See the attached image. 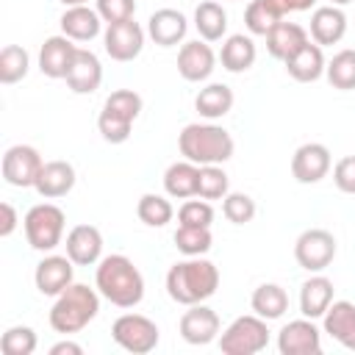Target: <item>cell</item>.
<instances>
[{
  "label": "cell",
  "instance_id": "ab89813d",
  "mask_svg": "<svg viewBox=\"0 0 355 355\" xmlns=\"http://www.w3.org/2000/svg\"><path fill=\"white\" fill-rule=\"evenodd\" d=\"M222 214L233 225H247L255 216V200L244 191H227L222 200Z\"/></svg>",
  "mask_w": 355,
  "mask_h": 355
},
{
  "label": "cell",
  "instance_id": "6da1fadb",
  "mask_svg": "<svg viewBox=\"0 0 355 355\" xmlns=\"http://www.w3.org/2000/svg\"><path fill=\"white\" fill-rule=\"evenodd\" d=\"M94 286L116 308H136L144 300V277L128 255H105L97 261Z\"/></svg>",
  "mask_w": 355,
  "mask_h": 355
},
{
  "label": "cell",
  "instance_id": "f35d334b",
  "mask_svg": "<svg viewBox=\"0 0 355 355\" xmlns=\"http://www.w3.org/2000/svg\"><path fill=\"white\" fill-rule=\"evenodd\" d=\"M39 338L33 333V327H25V324H17V327H8L0 338V349L3 355H33Z\"/></svg>",
  "mask_w": 355,
  "mask_h": 355
},
{
  "label": "cell",
  "instance_id": "30bf717a",
  "mask_svg": "<svg viewBox=\"0 0 355 355\" xmlns=\"http://www.w3.org/2000/svg\"><path fill=\"white\" fill-rule=\"evenodd\" d=\"M277 349L280 355H319L322 333L313 324V319H294L283 324V330L277 333Z\"/></svg>",
  "mask_w": 355,
  "mask_h": 355
},
{
  "label": "cell",
  "instance_id": "f1b7e54d",
  "mask_svg": "<svg viewBox=\"0 0 355 355\" xmlns=\"http://www.w3.org/2000/svg\"><path fill=\"white\" fill-rule=\"evenodd\" d=\"M233 89L227 83H208L205 89L197 92L194 97V108L200 111V116L205 119H222L225 114H230L233 108Z\"/></svg>",
  "mask_w": 355,
  "mask_h": 355
},
{
  "label": "cell",
  "instance_id": "8d00e7d4",
  "mask_svg": "<svg viewBox=\"0 0 355 355\" xmlns=\"http://www.w3.org/2000/svg\"><path fill=\"white\" fill-rule=\"evenodd\" d=\"M225 194H227V172L219 164L200 166L197 197H202V200H225Z\"/></svg>",
  "mask_w": 355,
  "mask_h": 355
},
{
  "label": "cell",
  "instance_id": "bcb514c9",
  "mask_svg": "<svg viewBox=\"0 0 355 355\" xmlns=\"http://www.w3.org/2000/svg\"><path fill=\"white\" fill-rule=\"evenodd\" d=\"M0 214H3V219H0V236L6 239V236H11L14 227H17V211H14L11 202H3V205H0Z\"/></svg>",
  "mask_w": 355,
  "mask_h": 355
},
{
  "label": "cell",
  "instance_id": "ffe728a7",
  "mask_svg": "<svg viewBox=\"0 0 355 355\" xmlns=\"http://www.w3.org/2000/svg\"><path fill=\"white\" fill-rule=\"evenodd\" d=\"M39 197L44 200H58V197H67L72 189H75V166L69 161H47L36 178V186Z\"/></svg>",
  "mask_w": 355,
  "mask_h": 355
},
{
  "label": "cell",
  "instance_id": "f546056e",
  "mask_svg": "<svg viewBox=\"0 0 355 355\" xmlns=\"http://www.w3.org/2000/svg\"><path fill=\"white\" fill-rule=\"evenodd\" d=\"M194 28L202 42H219L227 31V11L216 0H202L194 8Z\"/></svg>",
  "mask_w": 355,
  "mask_h": 355
},
{
  "label": "cell",
  "instance_id": "f6af8a7d",
  "mask_svg": "<svg viewBox=\"0 0 355 355\" xmlns=\"http://www.w3.org/2000/svg\"><path fill=\"white\" fill-rule=\"evenodd\" d=\"M280 17H286V14H294V11H308V8H313V3L316 0H266Z\"/></svg>",
  "mask_w": 355,
  "mask_h": 355
},
{
  "label": "cell",
  "instance_id": "7dc6e473",
  "mask_svg": "<svg viewBox=\"0 0 355 355\" xmlns=\"http://www.w3.org/2000/svg\"><path fill=\"white\" fill-rule=\"evenodd\" d=\"M50 355H83V347L75 344V341H69V338H64V341H58V344L50 347Z\"/></svg>",
  "mask_w": 355,
  "mask_h": 355
},
{
  "label": "cell",
  "instance_id": "8fae6325",
  "mask_svg": "<svg viewBox=\"0 0 355 355\" xmlns=\"http://www.w3.org/2000/svg\"><path fill=\"white\" fill-rule=\"evenodd\" d=\"M103 47L114 61H133L144 47V31L139 22H111L103 33Z\"/></svg>",
  "mask_w": 355,
  "mask_h": 355
},
{
  "label": "cell",
  "instance_id": "836d02e7",
  "mask_svg": "<svg viewBox=\"0 0 355 355\" xmlns=\"http://www.w3.org/2000/svg\"><path fill=\"white\" fill-rule=\"evenodd\" d=\"M324 75H327L333 89H341V92L355 89V50H338L327 61Z\"/></svg>",
  "mask_w": 355,
  "mask_h": 355
},
{
  "label": "cell",
  "instance_id": "ba28073f",
  "mask_svg": "<svg viewBox=\"0 0 355 355\" xmlns=\"http://www.w3.org/2000/svg\"><path fill=\"white\" fill-rule=\"evenodd\" d=\"M294 258L308 272H322L336 258V236L324 227H311L297 236L294 241Z\"/></svg>",
  "mask_w": 355,
  "mask_h": 355
},
{
  "label": "cell",
  "instance_id": "681fc988",
  "mask_svg": "<svg viewBox=\"0 0 355 355\" xmlns=\"http://www.w3.org/2000/svg\"><path fill=\"white\" fill-rule=\"evenodd\" d=\"M347 3H352V0H330V6H347Z\"/></svg>",
  "mask_w": 355,
  "mask_h": 355
},
{
  "label": "cell",
  "instance_id": "277c9868",
  "mask_svg": "<svg viewBox=\"0 0 355 355\" xmlns=\"http://www.w3.org/2000/svg\"><path fill=\"white\" fill-rule=\"evenodd\" d=\"M100 311V291L89 288L86 283H72L67 286L53 308H50V327L61 336H72L80 333Z\"/></svg>",
  "mask_w": 355,
  "mask_h": 355
},
{
  "label": "cell",
  "instance_id": "52a82bcc",
  "mask_svg": "<svg viewBox=\"0 0 355 355\" xmlns=\"http://www.w3.org/2000/svg\"><path fill=\"white\" fill-rule=\"evenodd\" d=\"M114 341L133 355H147L158 347V324L141 313H122L111 324Z\"/></svg>",
  "mask_w": 355,
  "mask_h": 355
},
{
  "label": "cell",
  "instance_id": "e0dca14e",
  "mask_svg": "<svg viewBox=\"0 0 355 355\" xmlns=\"http://www.w3.org/2000/svg\"><path fill=\"white\" fill-rule=\"evenodd\" d=\"M75 53H78V47H75L72 39L64 36V33L44 39V44H42V50H39V69H42V75H47V78H53V80L67 78Z\"/></svg>",
  "mask_w": 355,
  "mask_h": 355
},
{
  "label": "cell",
  "instance_id": "44dd1931",
  "mask_svg": "<svg viewBox=\"0 0 355 355\" xmlns=\"http://www.w3.org/2000/svg\"><path fill=\"white\" fill-rule=\"evenodd\" d=\"M347 33V14L341 6H319L311 14V39L316 44H338Z\"/></svg>",
  "mask_w": 355,
  "mask_h": 355
},
{
  "label": "cell",
  "instance_id": "603a6c76",
  "mask_svg": "<svg viewBox=\"0 0 355 355\" xmlns=\"http://www.w3.org/2000/svg\"><path fill=\"white\" fill-rule=\"evenodd\" d=\"M324 333L336 338L341 347L355 349V305L347 300H333L324 311Z\"/></svg>",
  "mask_w": 355,
  "mask_h": 355
},
{
  "label": "cell",
  "instance_id": "9c48e42d",
  "mask_svg": "<svg viewBox=\"0 0 355 355\" xmlns=\"http://www.w3.org/2000/svg\"><path fill=\"white\" fill-rule=\"evenodd\" d=\"M42 166H44V161H42V155H39L36 147H31V144H14L3 155V180L8 186H17V189L36 186V178H39Z\"/></svg>",
  "mask_w": 355,
  "mask_h": 355
},
{
  "label": "cell",
  "instance_id": "d590c367",
  "mask_svg": "<svg viewBox=\"0 0 355 355\" xmlns=\"http://www.w3.org/2000/svg\"><path fill=\"white\" fill-rule=\"evenodd\" d=\"M283 17L266 3V0H252L247 8H244V25L252 36H266Z\"/></svg>",
  "mask_w": 355,
  "mask_h": 355
},
{
  "label": "cell",
  "instance_id": "8992f818",
  "mask_svg": "<svg viewBox=\"0 0 355 355\" xmlns=\"http://www.w3.org/2000/svg\"><path fill=\"white\" fill-rule=\"evenodd\" d=\"M266 344H269V327L266 319H261L258 313L233 319L219 336V349L225 355H255L266 349Z\"/></svg>",
  "mask_w": 355,
  "mask_h": 355
},
{
  "label": "cell",
  "instance_id": "5bb4252c",
  "mask_svg": "<svg viewBox=\"0 0 355 355\" xmlns=\"http://www.w3.org/2000/svg\"><path fill=\"white\" fill-rule=\"evenodd\" d=\"M214 69H216V55H214L211 44L197 39V42H186L178 50V72L183 80H189V83L208 80Z\"/></svg>",
  "mask_w": 355,
  "mask_h": 355
},
{
  "label": "cell",
  "instance_id": "5b68a950",
  "mask_svg": "<svg viewBox=\"0 0 355 355\" xmlns=\"http://www.w3.org/2000/svg\"><path fill=\"white\" fill-rule=\"evenodd\" d=\"M64 225H67V216L58 205L53 202H39L33 205L25 219H22V227H25V239L33 250L39 252H50L61 244L64 239Z\"/></svg>",
  "mask_w": 355,
  "mask_h": 355
},
{
  "label": "cell",
  "instance_id": "d6a6232c",
  "mask_svg": "<svg viewBox=\"0 0 355 355\" xmlns=\"http://www.w3.org/2000/svg\"><path fill=\"white\" fill-rule=\"evenodd\" d=\"M214 244V236H211V227H194V225H178L175 230V247L186 255V258H194V255H205Z\"/></svg>",
  "mask_w": 355,
  "mask_h": 355
},
{
  "label": "cell",
  "instance_id": "d4e9b609",
  "mask_svg": "<svg viewBox=\"0 0 355 355\" xmlns=\"http://www.w3.org/2000/svg\"><path fill=\"white\" fill-rule=\"evenodd\" d=\"M286 64V72L294 78V80H300V83H313V80H319L322 75H324V67H327V61H324V53H322V44H316V42H308L302 50H297L288 61H283Z\"/></svg>",
  "mask_w": 355,
  "mask_h": 355
},
{
  "label": "cell",
  "instance_id": "cb8c5ba5",
  "mask_svg": "<svg viewBox=\"0 0 355 355\" xmlns=\"http://www.w3.org/2000/svg\"><path fill=\"white\" fill-rule=\"evenodd\" d=\"M61 33L69 36L72 42H92L97 33H100V25H103V17L97 14V8H89V6H72L61 14Z\"/></svg>",
  "mask_w": 355,
  "mask_h": 355
},
{
  "label": "cell",
  "instance_id": "b9f144b4",
  "mask_svg": "<svg viewBox=\"0 0 355 355\" xmlns=\"http://www.w3.org/2000/svg\"><path fill=\"white\" fill-rule=\"evenodd\" d=\"M178 222L180 225H194V227H211L214 222V208L208 200H186L178 211Z\"/></svg>",
  "mask_w": 355,
  "mask_h": 355
},
{
  "label": "cell",
  "instance_id": "c3c4849f",
  "mask_svg": "<svg viewBox=\"0 0 355 355\" xmlns=\"http://www.w3.org/2000/svg\"><path fill=\"white\" fill-rule=\"evenodd\" d=\"M58 3H61L64 8H72V6H86L89 0H58Z\"/></svg>",
  "mask_w": 355,
  "mask_h": 355
},
{
  "label": "cell",
  "instance_id": "74e56055",
  "mask_svg": "<svg viewBox=\"0 0 355 355\" xmlns=\"http://www.w3.org/2000/svg\"><path fill=\"white\" fill-rule=\"evenodd\" d=\"M130 128H133V119H128V116H122V114H116V111H111V108H103L100 116H97V130H100V136H103L105 141H111V144L128 141Z\"/></svg>",
  "mask_w": 355,
  "mask_h": 355
},
{
  "label": "cell",
  "instance_id": "1f68e13d",
  "mask_svg": "<svg viewBox=\"0 0 355 355\" xmlns=\"http://www.w3.org/2000/svg\"><path fill=\"white\" fill-rule=\"evenodd\" d=\"M136 214L147 227H164L166 222H172L175 208L164 194H153L150 191V194H141V200L136 205Z\"/></svg>",
  "mask_w": 355,
  "mask_h": 355
},
{
  "label": "cell",
  "instance_id": "7402d4cb",
  "mask_svg": "<svg viewBox=\"0 0 355 355\" xmlns=\"http://www.w3.org/2000/svg\"><path fill=\"white\" fill-rule=\"evenodd\" d=\"M311 39H308V31L302 28V25H297V22H277L269 33H266V50H269V55L272 58H277V61H288L297 50H302L305 44H308Z\"/></svg>",
  "mask_w": 355,
  "mask_h": 355
},
{
  "label": "cell",
  "instance_id": "4dcf8cb0",
  "mask_svg": "<svg viewBox=\"0 0 355 355\" xmlns=\"http://www.w3.org/2000/svg\"><path fill=\"white\" fill-rule=\"evenodd\" d=\"M250 305H252V311H255L261 319L272 322V319H280V316L288 311V294H286V288L277 286V283H261V286L252 291Z\"/></svg>",
  "mask_w": 355,
  "mask_h": 355
},
{
  "label": "cell",
  "instance_id": "4316f807",
  "mask_svg": "<svg viewBox=\"0 0 355 355\" xmlns=\"http://www.w3.org/2000/svg\"><path fill=\"white\" fill-rule=\"evenodd\" d=\"M197 180H200V166L191 161H175L164 172V191L175 200H189L197 197Z\"/></svg>",
  "mask_w": 355,
  "mask_h": 355
},
{
  "label": "cell",
  "instance_id": "e575fe53",
  "mask_svg": "<svg viewBox=\"0 0 355 355\" xmlns=\"http://www.w3.org/2000/svg\"><path fill=\"white\" fill-rule=\"evenodd\" d=\"M28 67H31L28 50L19 44H6L0 53V83L11 86V83L22 80L28 75Z\"/></svg>",
  "mask_w": 355,
  "mask_h": 355
},
{
  "label": "cell",
  "instance_id": "4fadbf2b",
  "mask_svg": "<svg viewBox=\"0 0 355 355\" xmlns=\"http://www.w3.org/2000/svg\"><path fill=\"white\" fill-rule=\"evenodd\" d=\"M180 336L183 341L194 344V347H205L219 336V316L214 308L197 302L189 305V311L180 316Z\"/></svg>",
  "mask_w": 355,
  "mask_h": 355
},
{
  "label": "cell",
  "instance_id": "2e32d148",
  "mask_svg": "<svg viewBox=\"0 0 355 355\" xmlns=\"http://www.w3.org/2000/svg\"><path fill=\"white\" fill-rule=\"evenodd\" d=\"M64 247L75 266H92L103 258V233L94 225H75L67 233Z\"/></svg>",
  "mask_w": 355,
  "mask_h": 355
},
{
  "label": "cell",
  "instance_id": "7a4b0ae2",
  "mask_svg": "<svg viewBox=\"0 0 355 355\" xmlns=\"http://www.w3.org/2000/svg\"><path fill=\"white\" fill-rule=\"evenodd\" d=\"M216 288H219V269L202 255L178 261L166 272V294L178 305L189 308V305L205 302L208 297L216 294Z\"/></svg>",
  "mask_w": 355,
  "mask_h": 355
},
{
  "label": "cell",
  "instance_id": "83f0119b",
  "mask_svg": "<svg viewBox=\"0 0 355 355\" xmlns=\"http://www.w3.org/2000/svg\"><path fill=\"white\" fill-rule=\"evenodd\" d=\"M255 42L244 33H233L222 42V50H219V61L227 72H247L252 64H255Z\"/></svg>",
  "mask_w": 355,
  "mask_h": 355
},
{
  "label": "cell",
  "instance_id": "7bdbcfd3",
  "mask_svg": "<svg viewBox=\"0 0 355 355\" xmlns=\"http://www.w3.org/2000/svg\"><path fill=\"white\" fill-rule=\"evenodd\" d=\"M97 14L103 22H125L136 14V0H97Z\"/></svg>",
  "mask_w": 355,
  "mask_h": 355
},
{
  "label": "cell",
  "instance_id": "60d3db41",
  "mask_svg": "<svg viewBox=\"0 0 355 355\" xmlns=\"http://www.w3.org/2000/svg\"><path fill=\"white\" fill-rule=\"evenodd\" d=\"M141 97L133 92V89H116V92H111L108 97H105V103H103V108H111V111H116V114H122V116H128V119H133L136 122V116L141 114Z\"/></svg>",
  "mask_w": 355,
  "mask_h": 355
},
{
  "label": "cell",
  "instance_id": "ee69618b",
  "mask_svg": "<svg viewBox=\"0 0 355 355\" xmlns=\"http://www.w3.org/2000/svg\"><path fill=\"white\" fill-rule=\"evenodd\" d=\"M333 180L344 194H355V155H344L333 166Z\"/></svg>",
  "mask_w": 355,
  "mask_h": 355
},
{
  "label": "cell",
  "instance_id": "7c38bea8",
  "mask_svg": "<svg viewBox=\"0 0 355 355\" xmlns=\"http://www.w3.org/2000/svg\"><path fill=\"white\" fill-rule=\"evenodd\" d=\"M330 150L319 141H308L294 150L291 155V175L297 183H319L330 172Z\"/></svg>",
  "mask_w": 355,
  "mask_h": 355
},
{
  "label": "cell",
  "instance_id": "484cf974",
  "mask_svg": "<svg viewBox=\"0 0 355 355\" xmlns=\"http://www.w3.org/2000/svg\"><path fill=\"white\" fill-rule=\"evenodd\" d=\"M333 302V280L324 275H313L300 286V311L308 319L324 316V311Z\"/></svg>",
  "mask_w": 355,
  "mask_h": 355
},
{
  "label": "cell",
  "instance_id": "3957f363",
  "mask_svg": "<svg viewBox=\"0 0 355 355\" xmlns=\"http://www.w3.org/2000/svg\"><path fill=\"white\" fill-rule=\"evenodd\" d=\"M178 147L180 155L197 166H208V164H225L233 158V136L214 122H191L180 130L178 136Z\"/></svg>",
  "mask_w": 355,
  "mask_h": 355
},
{
  "label": "cell",
  "instance_id": "d6986e66",
  "mask_svg": "<svg viewBox=\"0 0 355 355\" xmlns=\"http://www.w3.org/2000/svg\"><path fill=\"white\" fill-rule=\"evenodd\" d=\"M186 31H189V19L175 8H158L147 19V33L158 47H175L178 42L186 39Z\"/></svg>",
  "mask_w": 355,
  "mask_h": 355
},
{
  "label": "cell",
  "instance_id": "9a60e30c",
  "mask_svg": "<svg viewBox=\"0 0 355 355\" xmlns=\"http://www.w3.org/2000/svg\"><path fill=\"white\" fill-rule=\"evenodd\" d=\"M72 258L69 255H44L36 263L33 283L44 297H58L67 286H72Z\"/></svg>",
  "mask_w": 355,
  "mask_h": 355
},
{
  "label": "cell",
  "instance_id": "ac0fdd59",
  "mask_svg": "<svg viewBox=\"0 0 355 355\" xmlns=\"http://www.w3.org/2000/svg\"><path fill=\"white\" fill-rule=\"evenodd\" d=\"M67 86L75 92V94H92L100 89L103 83V64L100 58L92 53V50H83L78 47L75 58H72V67L67 72Z\"/></svg>",
  "mask_w": 355,
  "mask_h": 355
}]
</instances>
